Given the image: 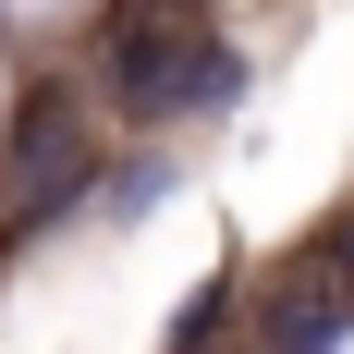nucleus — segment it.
<instances>
[{
	"instance_id": "obj_1",
	"label": "nucleus",
	"mask_w": 354,
	"mask_h": 354,
	"mask_svg": "<svg viewBox=\"0 0 354 354\" xmlns=\"http://www.w3.org/2000/svg\"><path fill=\"white\" fill-rule=\"evenodd\" d=\"M98 86L135 110V122H171V110H220L232 86H245V62H232L220 25H196V12H110Z\"/></svg>"
},
{
	"instance_id": "obj_4",
	"label": "nucleus",
	"mask_w": 354,
	"mask_h": 354,
	"mask_svg": "<svg viewBox=\"0 0 354 354\" xmlns=\"http://www.w3.org/2000/svg\"><path fill=\"white\" fill-rule=\"evenodd\" d=\"M208 330H232V293H196V306L171 318V354H208Z\"/></svg>"
},
{
	"instance_id": "obj_5",
	"label": "nucleus",
	"mask_w": 354,
	"mask_h": 354,
	"mask_svg": "<svg viewBox=\"0 0 354 354\" xmlns=\"http://www.w3.org/2000/svg\"><path fill=\"white\" fill-rule=\"evenodd\" d=\"M318 281H330V293H342V306H354V208H342V220H330V232H318Z\"/></svg>"
},
{
	"instance_id": "obj_2",
	"label": "nucleus",
	"mask_w": 354,
	"mask_h": 354,
	"mask_svg": "<svg viewBox=\"0 0 354 354\" xmlns=\"http://www.w3.org/2000/svg\"><path fill=\"white\" fill-rule=\"evenodd\" d=\"M86 183H98V147H86V122H73L62 98H25V122H12V171H0V245L49 232V220H62Z\"/></svg>"
},
{
	"instance_id": "obj_6",
	"label": "nucleus",
	"mask_w": 354,
	"mask_h": 354,
	"mask_svg": "<svg viewBox=\"0 0 354 354\" xmlns=\"http://www.w3.org/2000/svg\"><path fill=\"white\" fill-rule=\"evenodd\" d=\"M110 12H196V25H208V0H110Z\"/></svg>"
},
{
	"instance_id": "obj_3",
	"label": "nucleus",
	"mask_w": 354,
	"mask_h": 354,
	"mask_svg": "<svg viewBox=\"0 0 354 354\" xmlns=\"http://www.w3.org/2000/svg\"><path fill=\"white\" fill-rule=\"evenodd\" d=\"M318 342H342V293H330L318 269H293V281L269 293V318H257L245 354H318Z\"/></svg>"
}]
</instances>
